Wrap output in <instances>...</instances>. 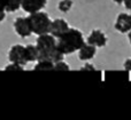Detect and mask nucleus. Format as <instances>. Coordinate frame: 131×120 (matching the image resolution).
<instances>
[{
    "instance_id": "22",
    "label": "nucleus",
    "mask_w": 131,
    "mask_h": 120,
    "mask_svg": "<svg viewBox=\"0 0 131 120\" xmlns=\"http://www.w3.org/2000/svg\"><path fill=\"white\" fill-rule=\"evenodd\" d=\"M128 39H129V42L131 43V30L128 32Z\"/></svg>"
},
{
    "instance_id": "14",
    "label": "nucleus",
    "mask_w": 131,
    "mask_h": 120,
    "mask_svg": "<svg viewBox=\"0 0 131 120\" xmlns=\"http://www.w3.org/2000/svg\"><path fill=\"white\" fill-rule=\"evenodd\" d=\"M74 6V1L72 0H60L58 4V9L61 13H68Z\"/></svg>"
},
{
    "instance_id": "9",
    "label": "nucleus",
    "mask_w": 131,
    "mask_h": 120,
    "mask_svg": "<svg viewBox=\"0 0 131 120\" xmlns=\"http://www.w3.org/2000/svg\"><path fill=\"white\" fill-rule=\"evenodd\" d=\"M69 24L64 18H55L54 21L51 22L50 27V33L54 36L55 38H59L61 34H63L68 29H69Z\"/></svg>"
},
{
    "instance_id": "18",
    "label": "nucleus",
    "mask_w": 131,
    "mask_h": 120,
    "mask_svg": "<svg viewBox=\"0 0 131 120\" xmlns=\"http://www.w3.org/2000/svg\"><path fill=\"white\" fill-rule=\"evenodd\" d=\"M123 5L127 9L131 10V0H123Z\"/></svg>"
},
{
    "instance_id": "1",
    "label": "nucleus",
    "mask_w": 131,
    "mask_h": 120,
    "mask_svg": "<svg viewBox=\"0 0 131 120\" xmlns=\"http://www.w3.org/2000/svg\"><path fill=\"white\" fill-rule=\"evenodd\" d=\"M36 46L39 50V59L45 58L57 63L64 58V55L58 49L57 38L51 33L39 34L37 37Z\"/></svg>"
},
{
    "instance_id": "20",
    "label": "nucleus",
    "mask_w": 131,
    "mask_h": 120,
    "mask_svg": "<svg viewBox=\"0 0 131 120\" xmlns=\"http://www.w3.org/2000/svg\"><path fill=\"white\" fill-rule=\"evenodd\" d=\"M7 0H0V10H5L6 9Z\"/></svg>"
},
{
    "instance_id": "15",
    "label": "nucleus",
    "mask_w": 131,
    "mask_h": 120,
    "mask_svg": "<svg viewBox=\"0 0 131 120\" xmlns=\"http://www.w3.org/2000/svg\"><path fill=\"white\" fill-rule=\"evenodd\" d=\"M5 71H23L24 70V65H21V64H17V63H9L8 65L5 66L4 69Z\"/></svg>"
},
{
    "instance_id": "8",
    "label": "nucleus",
    "mask_w": 131,
    "mask_h": 120,
    "mask_svg": "<svg viewBox=\"0 0 131 120\" xmlns=\"http://www.w3.org/2000/svg\"><path fill=\"white\" fill-rule=\"evenodd\" d=\"M47 5V0H22L21 8L28 14L36 13L44 9Z\"/></svg>"
},
{
    "instance_id": "13",
    "label": "nucleus",
    "mask_w": 131,
    "mask_h": 120,
    "mask_svg": "<svg viewBox=\"0 0 131 120\" xmlns=\"http://www.w3.org/2000/svg\"><path fill=\"white\" fill-rule=\"evenodd\" d=\"M21 5H22V0H7L5 10L7 13H15L21 8Z\"/></svg>"
},
{
    "instance_id": "16",
    "label": "nucleus",
    "mask_w": 131,
    "mask_h": 120,
    "mask_svg": "<svg viewBox=\"0 0 131 120\" xmlns=\"http://www.w3.org/2000/svg\"><path fill=\"white\" fill-rule=\"evenodd\" d=\"M54 70H59V71H69L70 68H69V65H68V64L63 61V59H61V61H59V62H57V63H54Z\"/></svg>"
},
{
    "instance_id": "11",
    "label": "nucleus",
    "mask_w": 131,
    "mask_h": 120,
    "mask_svg": "<svg viewBox=\"0 0 131 120\" xmlns=\"http://www.w3.org/2000/svg\"><path fill=\"white\" fill-rule=\"evenodd\" d=\"M24 56L27 63L29 62H37L39 59V50L36 45H24Z\"/></svg>"
},
{
    "instance_id": "6",
    "label": "nucleus",
    "mask_w": 131,
    "mask_h": 120,
    "mask_svg": "<svg viewBox=\"0 0 131 120\" xmlns=\"http://www.w3.org/2000/svg\"><path fill=\"white\" fill-rule=\"evenodd\" d=\"M86 42L90 43V45L95 46L97 48H101L105 47L108 42V38H107L106 33H105L102 30L99 29H94L90 32V34L86 38Z\"/></svg>"
},
{
    "instance_id": "5",
    "label": "nucleus",
    "mask_w": 131,
    "mask_h": 120,
    "mask_svg": "<svg viewBox=\"0 0 131 120\" xmlns=\"http://www.w3.org/2000/svg\"><path fill=\"white\" fill-rule=\"evenodd\" d=\"M8 59L12 63L25 65L27 61H25V56H24V45L16 43V45L12 46L8 50Z\"/></svg>"
},
{
    "instance_id": "17",
    "label": "nucleus",
    "mask_w": 131,
    "mask_h": 120,
    "mask_svg": "<svg viewBox=\"0 0 131 120\" xmlns=\"http://www.w3.org/2000/svg\"><path fill=\"white\" fill-rule=\"evenodd\" d=\"M123 66H124V70L127 71L128 73L131 72V58H128L124 61V64H123Z\"/></svg>"
},
{
    "instance_id": "19",
    "label": "nucleus",
    "mask_w": 131,
    "mask_h": 120,
    "mask_svg": "<svg viewBox=\"0 0 131 120\" xmlns=\"http://www.w3.org/2000/svg\"><path fill=\"white\" fill-rule=\"evenodd\" d=\"M6 14H7L6 10H0V23L5 21V18H6Z\"/></svg>"
},
{
    "instance_id": "7",
    "label": "nucleus",
    "mask_w": 131,
    "mask_h": 120,
    "mask_svg": "<svg viewBox=\"0 0 131 120\" xmlns=\"http://www.w3.org/2000/svg\"><path fill=\"white\" fill-rule=\"evenodd\" d=\"M114 27L120 33H128L131 30V14L121 13L117 15L114 23Z\"/></svg>"
},
{
    "instance_id": "3",
    "label": "nucleus",
    "mask_w": 131,
    "mask_h": 120,
    "mask_svg": "<svg viewBox=\"0 0 131 120\" xmlns=\"http://www.w3.org/2000/svg\"><path fill=\"white\" fill-rule=\"evenodd\" d=\"M30 26H31V31L34 34H44V33H50V27H51V20L50 15L46 11L39 10L36 13H31L28 16Z\"/></svg>"
},
{
    "instance_id": "4",
    "label": "nucleus",
    "mask_w": 131,
    "mask_h": 120,
    "mask_svg": "<svg viewBox=\"0 0 131 120\" xmlns=\"http://www.w3.org/2000/svg\"><path fill=\"white\" fill-rule=\"evenodd\" d=\"M13 27L15 33L17 36H20L21 38H28V37H30L32 34L31 26H30L28 17L20 16V17L15 18V21L13 23Z\"/></svg>"
},
{
    "instance_id": "21",
    "label": "nucleus",
    "mask_w": 131,
    "mask_h": 120,
    "mask_svg": "<svg viewBox=\"0 0 131 120\" xmlns=\"http://www.w3.org/2000/svg\"><path fill=\"white\" fill-rule=\"evenodd\" d=\"M116 5H122L123 4V0H113Z\"/></svg>"
},
{
    "instance_id": "10",
    "label": "nucleus",
    "mask_w": 131,
    "mask_h": 120,
    "mask_svg": "<svg viewBox=\"0 0 131 120\" xmlns=\"http://www.w3.org/2000/svg\"><path fill=\"white\" fill-rule=\"evenodd\" d=\"M77 53H78L79 61L86 62V61H90V59L94 58L95 54H97V47L93 45H90V43H88L85 41V43L77 50Z\"/></svg>"
},
{
    "instance_id": "12",
    "label": "nucleus",
    "mask_w": 131,
    "mask_h": 120,
    "mask_svg": "<svg viewBox=\"0 0 131 120\" xmlns=\"http://www.w3.org/2000/svg\"><path fill=\"white\" fill-rule=\"evenodd\" d=\"M34 70H54V62L50 59L40 58L36 62V65L34 66Z\"/></svg>"
},
{
    "instance_id": "2",
    "label": "nucleus",
    "mask_w": 131,
    "mask_h": 120,
    "mask_svg": "<svg viewBox=\"0 0 131 120\" xmlns=\"http://www.w3.org/2000/svg\"><path fill=\"white\" fill-rule=\"evenodd\" d=\"M85 43V39L78 29L69 27L63 34L57 38L58 49L63 55H69L77 52Z\"/></svg>"
}]
</instances>
